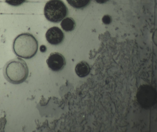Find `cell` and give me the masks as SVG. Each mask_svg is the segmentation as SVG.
<instances>
[{
  "label": "cell",
  "instance_id": "cell-1",
  "mask_svg": "<svg viewBox=\"0 0 157 132\" xmlns=\"http://www.w3.org/2000/svg\"><path fill=\"white\" fill-rule=\"evenodd\" d=\"M38 43L35 38L29 33L17 36L13 40V50L18 56L25 59L33 57L37 52Z\"/></svg>",
  "mask_w": 157,
  "mask_h": 132
},
{
  "label": "cell",
  "instance_id": "cell-2",
  "mask_svg": "<svg viewBox=\"0 0 157 132\" xmlns=\"http://www.w3.org/2000/svg\"><path fill=\"white\" fill-rule=\"evenodd\" d=\"M3 74L9 82L18 84L26 80L29 74V69L25 62L17 57L6 63L3 68Z\"/></svg>",
  "mask_w": 157,
  "mask_h": 132
},
{
  "label": "cell",
  "instance_id": "cell-3",
  "mask_svg": "<svg viewBox=\"0 0 157 132\" xmlns=\"http://www.w3.org/2000/svg\"><path fill=\"white\" fill-rule=\"evenodd\" d=\"M68 9L61 0H50L44 9V14L49 21L54 23L60 22L67 15Z\"/></svg>",
  "mask_w": 157,
  "mask_h": 132
},
{
  "label": "cell",
  "instance_id": "cell-4",
  "mask_svg": "<svg viewBox=\"0 0 157 132\" xmlns=\"http://www.w3.org/2000/svg\"><path fill=\"white\" fill-rule=\"evenodd\" d=\"M157 94L156 90L153 86L149 85L143 84L138 88L136 97L141 107L148 109L156 103Z\"/></svg>",
  "mask_w": 157,
  "mask_h": 132
},
{
  "label": "cell",
  "instance_id": "cell-5",
  "mask_svg": "<svg viewBox=\"0 0 157 132\" xmlns=\"http://www.w3.org/2000/svg\"><path fill=\"white\" fill-rule=\"evenodd\" d=\"M46 62L48 67L55 72L62 70L66 64L63 56L57 52L51 53L47 60Z\"/></svg>",
  "mask_w": 157,
  "mask_h": 132
},
{
  "label": "cell",
  "instance_id": "cell-6",
  "mask_svg": "<svg viewBox=\"0 0 157 132\" xmlns=\"http://www.w3.org/2000/svg\"><path fill=\"white\" fill-rule=\"evenodd\" d=\"M48 42L53 45H57L63 41L64 35L62 31L57 27H53L49 28L45 34Z\"/></svg>",
  "mask_w": 157,
  "mask_h": 132
},
{
  "label": "cell",
  "instance_id": "cell-7",
  "mask_svg": "<svg viewBox=\"0 0 157 132\" xmlns=\"http://www.w3.org/2000/svg\"><path fill=\"white\" fill-rule=\"evenodd\" d=\"M90 68L89 64L86 61H82L78 63L75 68V72L79 77H84L90 72Z\"/></svg>",
  "mask_w": 157,
  "mask_h": 132
},
{
  "label": "cell",
  "instance_id": "cell-8",
  "mask_svg": "<svg viewBox=\"0 0 157 132\" xmlns=\"http://www.w3.org/2000/svg\"><path fill=\"white\" fill-rule=\"evenodd\" d=\"M60 25L63 29L66 32L71 31L75 28V23L74 20L71 17L63 19Z\"/></svg>",
  "mask_w": 157,
  "mask_h": 132
},
{
  "label": "cell",
  "instance_id": "cell-9",
  "mask_svg": "<svg viewBox=\"0 0 157 132\" xmlns=\"http://www.w3.org/2000/svg\"><path fill=\"white\" fill-rule=\"evenodd\" d=\"M72 7L77 9L83 8L87 6L91 0H66Z\"/></svg>",
  "mask_w": 157,
  "mask_h": 132
},
{
  "label": "cell",
  "instance_id": "cell-10",
  "mask_svg": "<svg viewBox=\"0 0 157 132\" xmlns=\"http://www.w3.org/2000/svg\"><path fill=\"white\" fill-rule=\"evenodd\" d=\"M26 0H5L10 5L13 6H18L25 2Z\"/></svg>",
  "mask_w": 157,
  "mask_h": 132
},
{
  "label": "cell",
  "instance_id": "cell-11",
  "mask_svg": "<svg viewBox=\"0 0 157 132\" xmlns=\"http://www.w3.org/2000/svg\"><path fill=\"white\" fill-rule=\"evenodd\" d=\"M103 21L105 24H108L110 22V18L108 16H105L103 18Z\"/></svg>",
  "mask_w": 157,
  "mask_h": 132
},
{
  "label": "cell",
  "instance_id": "cell-12",
  "mask_svg": "<svg viewBox=\"0 0 157 132\" xmlns=\"http://www.w3.org/2000/svg\"><path fill=\"white\" fill-rule=\"evenodd\" d=\"M40 50L41 52H44L47 50V47L45 45H42L40 47Z\"/></svg>",
  "mask_w": 157,
  "mask_h": 132
},
{
  "label": "cell",
  "instance_id": "cell-13",
  "mask_svg": "<svg viewBox=\"0 0 157 132\" xmlns=\"http://www.w3.org/2000/svg\"><path fill=\"white\" fill-rule=\"evenodd\" d=\"M97 3H100V4H102V3H105L108 1L109 0H95Z\"/></svg>",
  "mask_w": 157,
  "mask_h": 132
}]
</instances>
